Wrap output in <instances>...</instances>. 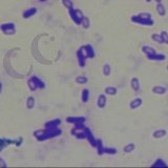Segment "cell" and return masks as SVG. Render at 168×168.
<instances>
[{
  "label": "cell",
  "mask_w": 168,
  "mask_h": 168,
  "mask_svg": "<svg viewBox=\"0 0 168 168\" xmlns=\"http://www.w3.org/2000/svg\"><path fill=\"white\" fill-rule=\"evenodd\" d=\"M1 29L4 33H14L15 32V26L13 23H7L1 26Z\"/></svg>",
  "instance_id": "6da1fadb"
},
{
  "label": "cell",
  "mask_w": 168,
  "mask_h": 168,
  "mask_svg": "<svg viewBox=\"0 0 168 168\" xmlns=\"http://www.w3.org/2000/svg\"><path fill=\"white\" fill-rule=\"evenodd\" d=\"M36 12H37V10H36L35 7H31L29 10H27L26 12H24L23 17H24V18H29V17H32L33 15H35Z\"/></svg>",
  "instance_id": "7a4b0ae2"
},
{
  "label": "cell",
  "mask_w": 168,
  "mask_h": 168,
  "mask_svg": "<svg viewBox=\"0 0 168 168\" xmlns=\"http://www.w3.org/2000/svg\"><path fill=\"white\" fill-rule=\"evenodd\" d=\"M157 11H158V13L160 14V15H162V16H163V15H165V14H166V11H165V7H163V5H162L161 3L158 4V5H157Z\"/></svg>",
  "instance_id": "3957f363"
},
{
  "label": "cell",
  "mask_w": 168,
  "mask_h": 168,
  "mask_svg": "<svg viewBox=\"0 0 168 168\" xmlns=\"http://www.w3.org/2000/svg\"><path fill=\"white\" fill-rule=\"evenodd\" d=\"M62 3L64 4V7H66L69 10L73 9V2H71V0H62Z\"/></svg>",
  "instance_id": "277c9868"
},
{
  "label": "cell",
  "mask_w": 168,
  "mask_h": 168,
  "mask_svg": "<svg viewBox=\"0 0 168 168\" xmlns=\"http://www.w3.org/2000/svg\"><path fill=\"white\" fill-rule=\"evenodd\" d=\"M155 1H157V2H161V0H155Z\"/></svg>",
  "instance_id": "5b68a950"
},
{
  "label": "cell",
  "mask_w": 168,
  "mask_h": 168,
  "mask_svg": "<svg viewBox=\"0 0 168 168\" xmlns=\"http://www.w3.org/2000/svg\"><path fill=\"white\" fill-rule=\"evenodd\" d=\"M40 1H45V0H40Z\"/></svg>",
  "instance_id": "8992f818"
}]
</instances>
